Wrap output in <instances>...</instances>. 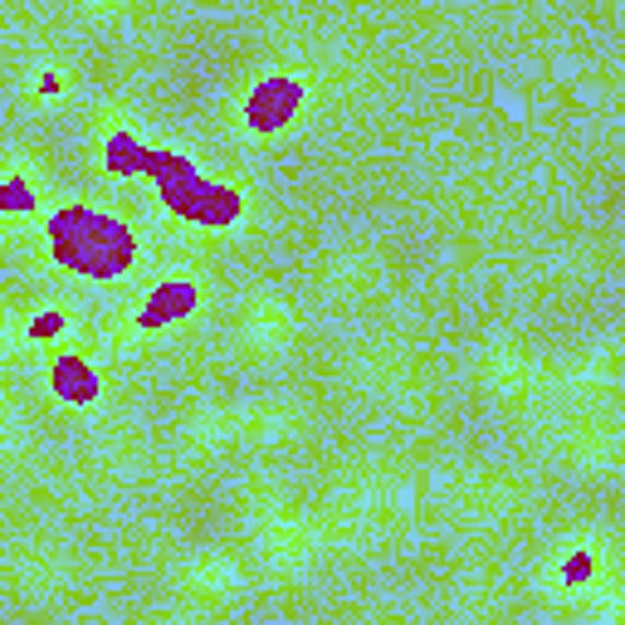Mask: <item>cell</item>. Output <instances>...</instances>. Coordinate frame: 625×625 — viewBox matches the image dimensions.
<instances>
[{
	"label": "cell",
	"mask_w": 625,
	"mask_h": 625,
	"mask_svg": "<svg viewBox=\"0 0 625 625\" xmlns=\"http://www.w3.org/2000/svg\"><path fill=\"white\" fill-rule=\"evenodd\" d=\"M55 381H59V391H64L69 401H89V396H93V372L83 367L79 357H64V362H59V367H55Z\"/></svg>",
	"instance_id": "3957f363"
},
{
	"label": "cell",
	"mask_w": 625,
	"mask_h": 625,
	"mask_svg": "<svg viewBox=\"0 0 625 625\" xmlns=\"http://www.w3.org/2000/svg\"><path fill=\"white\" fill-rule=\"evenodd\" d=\"M294 103H298L294 83H284V79L264 83V93L255 98V122H259V128H269V122H284L288 113H294Z\"/></svg>",
	"instance_id": "7a4b0ae2"
},
{
	"label": "cell",
	"mask_w": 625,
	"mask_h": 625,
	"mask_svg": "<svg viewBox=\"0 0 625 625\" xmlns=\"http://www.w3.org/2000/svg\"><path fill=\"white\" fill-rule=\"evenodd\" d=\"M181 308H191V288H181V284H172V288H162V294L148 304V322L156 318H176Z\"/></svg>",
	"instance_id": "277c9868"
},
{
	"label": "cell",
	"mask_w": 625,
	"mask_h": 625,
	"mask_svg": "<svg viewBox=\"0 0 625 625\" xmlns=\"http://www.w3.org/2000/svg\"><path fill=\"white\" fill-rule=\"evenodd\" d=\"M0 205H10V211H25V205H30V186L25 181H10L5 191H0Z\"/></svg>",
	"instance_id": "5b68a950"
},
{
	"label": "cell",
	"mask_w": 625,
	"mask_h": 625,
	"mask_svg": "<svg viewBox=\"0 0 625 625\" xmlns=\"http://www.w3.org/2000/svg\"><path fill=\"white\" fill-rule=\"evenodd\" d=\"M55 245H59V259L69 264H83L93 274H113L132 259V239L122 225L113 221H98L89 211H64L55 221Z\"/></svg>",
	"instance_id": "6da1fadb"
}]
</instances>
